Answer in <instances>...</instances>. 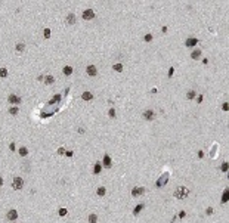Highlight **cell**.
Listing matches in <instances>:
<instances>
[{"label": "cell", "instance_id": "8992f818", "mask_svg": "<svg viewBox=\"0 0 229 223\" xmlns=\"http://www.w3.org/2000/svg\"><path fill=\"white\" fill-rule=\"evenodd\" d=\"M142 117H144L145 120H154V118H155V112H154L152 109H146V111H144Z\"/></svg>", "mask_w": 229, "mask_h": 223}, {"label": "cell", "instance_id": "2e32d148", "mask_svg": "<svg viewBox=\"0 0 229 223\" xmlns=\"http://www.w3.org/2000/svg\"><path fill=\"white\" fill-rule=\"evenodd\" d=\"M220 201H222V204H225V202H228V201H229V191H228V189L223 192V195H222V200H220Z\"/></svg>", "mask_w": 229, "mask_h": 223}, {"label": "cell", "instance_id": "8fae6325", "mask_svg": "<svg viewBox=\"0 0 229 223\" xmlns=\"http://www.w3.org/2000/svg\"><path fill=\"white\" fill-rule=\"evenodd\" d=\"M6 217H8V220H16V219H18V213H16V210H9Z\"/></svg>", "mask_w": 229, "mask_h": 223}, {"label": "cell", "instance_id": "4316f807", "mask_svg": "<svg viewBox=\"0 0 229 223\" xmlns=\"http://www.w3.org/2000/svg\"><path fill=\"white\" fill-rule=\"evenodd\" d=\"M24 47H25V44H24V43H18L15 49H16L18 52H22V50H24Z\"/></svg>", "mask_w": 229, "mask_h": 223}, {"label": "cell", "instance_id": "f35d334b", "mask_svg": "<svg viewBox=\"0 0 229 223\" xmlns=\"http://www.w3.org/2000/svg\"><path fill=\"white\" fill-rule=\"evenodd\" d=\"M222 109H223V111H228V102H225V104L222 105Z\"/></svg>", "mask_w": 229, "mask_h": 223}, {"label": "cell", "instance_id": "7a4b0ae2", "mask_svg": "<svg viewBox=\"0 0 229 223\" xmlns=\"http://www.w3.org/2000/svg\"><path fill=\"white\" fill-rule=\"evenodd\" d=\"M12 188H13L15 191H19V189L24 188V179H22V177H19V176L15 177V179L12 180Z\"/></svg>", "mask_w": 229, "mask_h": 223}, {"label": "cell", "instance_id": "f1b7e54d", "mask_svg": "<svg viewBox=\"0 0 229 223\" xmlns=\"http://www.w3.org/2000/svg\"><path fill=\"white\" fill-rule=\"evenodd\" d=\"M43 35H44V38H49V37H50V30L46 28V30L43 31Z\"/></svg>", "mask_w": 229, "mask_h": 223}, {"label": "cell", "instance_id": "cb8c5ba5", "mask_svg": "<svg viewBox=\"0 0 229 223\" xmlns=\"http://www.w3.org/2000/svg\"><path fill=\"white\" fill-rule=\"evenodd\" d=\"M112 70L117 71V72H121V71H123V65H121V64H115V65L112 67Z\"/></svg>", "mask_w": 229, "mask_h": 223}, {"label": "cell", "instance_id": "52a82bcc", "mask_svg": "<svg viewBox=\"0 0 229 223\" xmlns=\"http://www.w3.org/2000/svg\"><path fill=\"white\" fill-rule=\"evenodd\" d=\"M86 72H87L90 77H95V75L98 74V70H96V67H95V65H89V67L86 68Z\"/></svg>", "mask_w": 229, "mask_h": 223}, {"label": "cell", "instance_id": "8d00e7d4", "mask_svg": "<svg viewBox=\"0 0 229 223\" xmlns=\"http://www.w3.org/2000/svg\"><path fill=\"white\" fill-rule=\"evenodd\" d=\"M58 154H59V155H64V154H65V149H64V148H59V149H58Z\"/></svg>", "mask_w": 229, "mask_h": 223}, {"label": "cell", "instance_id": "9c48e42d", "mask_svg": "<svg viewBox=\"0 0 229 223\" xmlns=\"http://www.w3.org/2000/svg\"><path fill=\"white\" fill-rule=\"evenodd\" d=\"M195 44H198V38H194V37H191L185 41V46H188V47H194Z\"/></svg>", "mask_w": 229, "mask_h": 223}, {"label": "cell", "instance_id": "3957f363", "mask_svg": "<svg viewBox=\"0 0 229 223\" xmlns=\"http://www.w3.org/2000/svg\"><path fill=\"white\" fill-rule=\"evenodd\" d=\"M167 182H169V173H164V174L160 176V179L155 182V186H157V188H161V186H164Z\"/></svg>", "mask_w": 229, "mask_h": 223}, {"label": "cell", "instance_id": "d6986e66", "mask_svg": "<svg viewBox=\"0 0 229 223\" xmlns=\"http://www.w3.org/2000/svg\"><path fill=\"white\" fill-rule=\"evenodd\" d=\"M44 83H46V84H53V83H55V78H53L52 75H46V77H44Z\"/></svg>", "mask_w": 229, "mask_h": 223}, {"label": "cell", "instance_id": "277c9868", "mask_svg": "<svg viewBox=\"0 0 229 223\" xmlns=\"http://www.w3.org/2000/svg\"><path fill=\"white\" fill-rule=\"evenodd\" d=\"M83 19H86V21H89V19H93L95 18V11H92V9H86V11H83Z\"/></svg>", "mask_w": 229, "mask_h": 223}, {"label": "cell", "instance_id": "44dd1931", "mask_svg": "<svg viewBox=\"0 0 229 223\" xmlns=\"http://www.w3.org/2000/svg\"><path fill=\"white\" fill-rule=\"evenodd\" d=\"M59 101H61V96H59V95H55V96H53V98H52V99L48 102V104H49V105H52V104H55V102H59Z\"/></svg>", "mask_w": 229, "mask_h": 223}, {"label": "cell", "instance_id": "836d02e7", "mask_svg": "<svg viewBox=\"0 0 229 223\" xmlns=\"http://www.w3.org/2000/svg\"><path fill=\"white\" fill-rule=\"evenodd\" d=\"M59 216H67V208H59Z\"/></svg>", "mask_w": 229, "mask_h": 223}, {"label": "cell", "instance_id": "60d3db41", "mask_svg": "<svg viewBox=\"0 0 229 223\" xmlns=\"http://www.w3.org/2000/svg\"><path fill=\"white\" fill-rule=\"evenodd\" d=\"M65 155L67 157H72V151H65Z\"/></svg>", "mask_w": 229, "mask_h": 223}, {"label": "cell", "instance_id": "e575fe53", "mask_svg": "<svg viewBox=\"0 0 229 223\" xmlns=\"http://www.w3.org/2000/svg\"><path fill=\"white\" fill-rule=\"evenodd\" d=\"M203 99H204V98H203V95H198V96H197V102H198V104H201V102H203Z\"/></svg>", "mask_w": 229, "mask_h": 223}, {"label": "cell", "instance_id": "d4e9b609", "mask_svg": "<svg viewBox=\"0 0 229 223\" xmlns=\"http://www.w3.org/2000/svg\"><path fill=\"white\" fill-rule=\"evenodd\" d=\"M195 96H197V93H195V92H194V90H189V92H188V93H186V98H188V99H189V101H191V99H194V98H195Z\"/></svg>", "mask_w": 229, "mask_h": 223}, {"label": "cell", "instance_id": "7bdbcfd3", "mask_svg": "<svg viewBox=\"0 0 229 223\" xmlns=\"http://www.w3.org/2000/svg\"><path fill=\"white\" fill-rule=\"evenodd\" d=\"M2 185H3V179H2V177H0V186H2Z\"/></svg>", "mask_w": 229, "mask_h": 223}, {"label": "cell", "instance_id": "ab89813d", "mask_svg": "<svg viewBox=\"0 0 229 223\" xmlns=\"http://www.w3.org/2000/svg\"><path fill=\"white\" fill-rule=\"evenodd\" d=\"M9 149H11V151H15V143H13V142L9 145Z\"/></svg>", "mask_w": 229, "mask_h": 223}, {"label": "cell", "instance_id": "5b68a950", "mask_svg": "<svg viewBox=\"0 0 229 223\" xmlns=\"http://www.w3.org/2000/svg\"><path fill=\"white\" fill-rule=\"evenodd\" d=\"M8 101H9L11 104H13V105H19V104L22 102V99H21L19 96H16V95H9Z\"/></svg>", "mask_w": 229, "mask_h": 223}, {"label": "cell", "instance_id": "d6a6232c", "mask_svg": "<svg viewBox=\"0 0 229 223\" xmlns=\"http://www.w3.org/2000/svg\"><path fill=\"white\" fill-rule=\"evenodd\" d=\"M216 149H217V145H216L214 148H211V151H210V155H211V157H216Z\"/></svg>", "mask_w": 229, "mask_h": 223}, {"label": "cell", "instance_id": "30bf717a", "mask_svg": "<svg viewBox=\"0 0 229 223\" xmlns=\"http://www.w3.org/2000/svg\"><path fill=\"white\" fill-rule=\"evenodd\" d=\"M102 165L104 167H107V168H109L111 165H112V163H111V158H109V155H104V161H102Z\"/></svg>", "mask_w": 229, "mask_h": 223}, {"label": "cell", "instance_id": "d590c367", "mask_svg": "<svg viewBox=\"0 0 229 223\" xmlns=\"http://www.w3.org/2000/svg\"><path fill=\"white\" fill-rule=\"evenodd\" d=\"M213 211H214V210H213V208H211V207H208V208H207V210H205V213H207V214H208V216H210V214H213Z\"/></svg>", "mask_w": 229, "mask_h": 223}, {"label": "cell", "instance_id": "ba28073f", "mask_svg": "<svg viewBox=\"0 0 229 223\" xmlns=\"http://www.w3.org/2000/svg\"><path fill=\"white\" fill-rule=\"evenodd\" d=\"M144 192H145V188H139V186H137V188H133V189H132V197H139V195H142Z\"/></svg>", "mask_w": 229, "mask_h": 223}, {"label": "cell", "instance_id": "5bb4252c", "mask_svg": "<svg viewBox=\"0 0 229 223\" xmlns=\"http://www.w3.org/2000/svg\"><path fill=\"white\" fill-rule=\"evenodd\" d=\"M142 210H144V204H137V205L134 207V210H133V214H134V216H137V214H139Z\"/></svg>", "mask_w": 229, "mask_h": 223}, {"label": "cell", "instance_id": "1f68e13d", "mask_svg": "<svg viewBox=\"0 0 229 223\" xmlns=\"http://www.w3.org/2000/svg\"><path fill=\"white\" fill-rule=\"evenodd\" d=\"M144 40H145V41H148V43H149V41H151V40H152V34H146V35H145V37H144Z\"/></svg>", "mask_w": 229, "mask_h": 223}, {"label": "cell", "instance_id": "6da1fadb", "mask_svg": "<svg viewBox=\"0 0 229 223\" xmlns=\"http://www.w3.org/2000/svg\"><path fill=\"white\" fill-rule=\"evenodd\" d=\"M188 195H189V191L185 186H180V188H177V191H174V197L177 200H185Z\"/></svg>", "mask_w": 229, "mask_h": 223}, {"label": "cell", "instance_id": "9a60e30c", "mask_svg": "<svg viewBox=\"0 0 229 223\" xmlns=\"http://www.w3.org/2000/svg\"><path fill=\"white\" fill-rule=\"evenodd\" d=\"M75 22V15L74 13H68L67 15V24H74Z\"/></svg>", "mask_w": 229, "mask_h": 223}, {"label": "cell", "instance_id": "603a6c76", "mask_svg": "<svg viewBox=\"0 0 229 223\" xmlns=\"http://www.w3.org/2000/svg\"><path fill=\"white\" fill-rule=\"evenodd\" d=\"M98 222V216L96 214H90L89 216V223H96Z\"/></svg>", "mask_w": 229, "mask_h": 223}, {"label": "cell", "instance_id": "7c38bea8", "mask_svg": "<svg viewBox=\"0 0 229 223\" xmlns=\"http://www.w3.org/2000/svg\"><path fill=\"white\" fill-rule=\"evenodd\" d=\"M191 58H192V59H195V61H197V59H200V58H201V49H195V50L191 53Z\"/></svg>", "mask_w": 229, "mask_h": 223}, {"label": "cell", "instance_id": "f546056e", "mask_svg": "<svg viewBox=\"0 0 229 223\" xmlns=\"http://www.w3.org/2000/svg\"><path fill=\"white\" fill-rule=\"evenodd\" d=\"M108 115H109L111 118H115V109H114V108H111V109H109V112H108Z\"/></svg>", "mask_w": 229, "mask_h": 223}, {"label": "cell", "instance_id": "4dcf8cb0", "mask_svg": "<svg viewBox=\"0 0 229 223\" xmlns=\"http://www.w3.org/2000/svg\"><path fill=\"white\" fill-rule=\"evenodd\" d=\"M220 170H222V171H225V173H226V171H228V163H223V164H222V165H220Z\"/></svg>", "mask_w": 229, "mask_h": 223}, {"label": "cell", "instance_id": "ac0fdd59", "mask_svg": "<svg viewBox=\"0 0 229 223\" xmlns=\"http://www.w3.org/2000/svg\"><path fill=\"white\" fill-rule=\"evenodd\" d=\"M101 170H102V164H101V163H96L95 167H93V173H95V174H99Z\"/></svg>", "mask_w": 229, "mask_h": 223}, {"label": "cell", "instance_id": "484cf974", "mask_svg": "<svg viewBox=\"0 0 229 223\" xmlns=\"http://www.w3.org/2000/svg\"><path fill=\"white\" fill-rule=\"evenodd\" d=\"M18 112H19L18 106H12V108H9V114H12V115H16Z\"/></svg>", "mask_w": 229, "mask_h": 223}, {"label": "cell", "instance_id": "b9f144b4", "mask_svg": "<svg viewBox=\"0 0 229 223\" xmlns=\"http://www.w3.org/2000/svg\"><path fill=\"white\" fill-rule=\"evenodd\" d=\"M198 157H200V158H203V157H204V152H203V151H200V152H198Z\"/></svg>", "mask_w": 229, "mask_h": 223}, {"label": "cell", "instance_id": "7402d4cb", "mask_svg": "<svg viewBox=\"0 0 229 223\" xmlns=\"http://www.w3.org/2000/svg\"><path fill=\"white\" fill-rule=\"evenodd\" d=\"M18 152H19V155H21V157H25V155L28 154V149H27L25 146H22V148H19V151H18Z\"/></svg>", "mask_w": 229, "mask_h": 223}, {"label": "cell", "instance_id": "74e56055", "mask_svg": "<svg viewBox=\"0 0 229 223\" xmlns=\"http://www.w3.org/2000/svg\"><path fill=\"white\" fill-rule=\"evenodd\" d=\"M173 72H174V68L171 67V68L169 70V77H171V75H173Z\"/></svg>", "mask_w": 229, "mask_h": 223}, {"label": "cell", "instance_id": "4fadbf2b", "mask_svg": "<svg viewBox=\"0 0 229 223\" xmlns=\"http://www.w3.org/2000/svg\"><path fill=\"white\" fill-rule=\"evenodd\" d=\"M81 98H83V101H92V99H93V95H92L90 92H84L81 95Z\"/></svg>", "mask_w": 229, "mask_h": 223}, {"label": "cell", "instance_id": "ffe728a7", "mask_svg": "<svg viewBox=\"0 0 229 223\" xmlns=\"http://www.w3.org/2000/svg\"><path fill=\"white\" fill-rule=\"evenodd\" d=\"M96 194H98L99 197H104V195L107 194V189H105L104 186H99V188H98V191H96Z\"/></svg>", "mask_w": 229, "mask_h": 223}, {"label": "cell", "instance_id": "e0dca14e", "mask_svg": "<svg viewBox=\"0 0 229 223\" xmlns=\"http://www.w3.org/2000/svg\"><path fill=\"white\" fill-rule=\"evenodd\" d=\"M62 72H64L65 75H71V74H72V68H71L70 65H67V67L62 68Z\"/></svg>", "mask_w": 229, "mask_h": 223}, {"label": "cell", "instance_id": "83f0119b", "mask_svg": "<svg viewBox=\"0 0 229 223\" xmlns=\"http://www.w3.org/2000/svg\"><path fill=\"white\" fill-rule=\"evenodd\" d=\"M0 77H8V70L6 68H0Z\"/></svg>", "mask_w": 229, "mask_h": 223}]
</instances>
